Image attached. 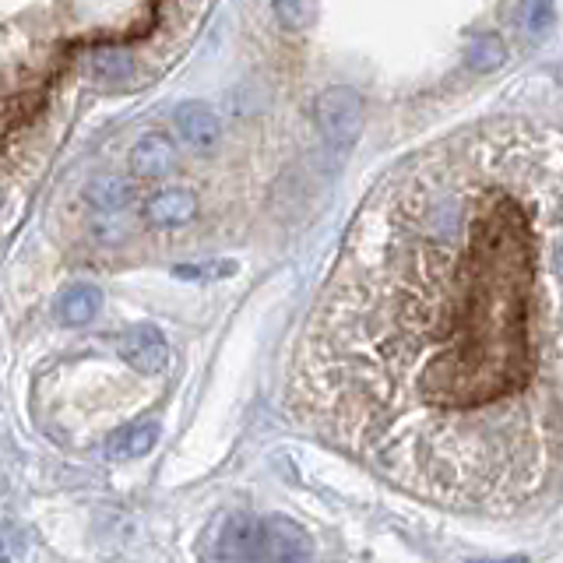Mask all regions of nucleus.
I'll use <instances>...</instances> for the list:
<instances>
[{
  "label": "nucleus",
  "mask_w": 563,
  "mask_h": 563,
  "mask_svg": "<svg viewBox=\"0 0 563 563\" xmlns=\"http://www.w3.org/2000/svg\"><path fill=\"white\" fill-rule=\"evenodd\" d=\"M289 412L426 504L511 514L563 476V166L430 159L356 215Z\"/></svg>",
  "instance_id": "nucleus-1"
},
{
  "label": "nucleus",
  "mask_w": 563,
  "mask_h": 563,
  "mask_svg": "<svg viewBox=\"0 0 563 563\" xmlns=\"http://www.w3.org/2000/svg\"><path fill=\"white\" fill-rule=\"evenodd\" d=\"M314 117L321 134L331 141L335 148H352L363 131V103L352 88H328L321 92L314 106Z\"/></svg>",
  "instance_id": "nucleus-2"
},
{
  "label": "nucleus",
  "mask_w": 563,
  "mask_h": 563,
  "mask_svg": "<svg viewBox=\"0 0 563 563\" xmlns=\"http://www.w3.org/2000/svg\"><path fill=\"white\" fill-rule=\"evenodd\" d=\"M268 549V528L250 514H233L219 532V553L222 563H254Z\"/></svg>",
  "instance_id": "nucleus-3"
},
{
  "label": "nucleus",
  "mask_w": 563,
  "mask_h": 563,
  "mask_svg": "<svg viewBox=\"0 0 563 563\" xmlns=\"http://www.w3.org/2000/svg\"><path fill=\"white\" fill-rule=\"evenodd\" d=\"M117 352L124 356L127 366H134L138 373H148V377L162 373V370H166V363H169L166 338H162V331L152 328V324L127 328L124 335L117 338Z\"/></svg>",
  "instance_id": "nucleus-4"
},
{
  "label": "nucleus",
  "mask_w": 563,
  "mask_h": 563,
  "mask_svg": "<svg viewBox=\"0 0 563 563\" xmlns=\"http://www.w3.org/2000/svg\"><path fill=\"white\" fill-rule=\"evenodd\" d=\"M173 120H176V131H180V138L187 141V145L201 148V152H208V148L219 145L222 124H219V117H215L212 106L183 103L180 110L173 113Z\"/></svg>",
  "instance_id": "nucleus-5"
},
{
  "label": "nucleus",
  "mask_w": 563,
  "mask_h": 563,
  "mask_svg": "<svg viewBox=\"0 0 563 563\" xmlns=\"http://www.w3.org/2000/svg\"><path fill=\"white\" fill-rule=\"evenodd\" d=\"M131 166H134V173L145 176V180H159V176H166L169 169L176 166V148L169 145L166 134L152 131V134H145V138H138Z\"/></svg>",
  "instance_id": "nucleus-6"
},
{
  "label": "nucleus",
  "mask_w": 563,
  "mask_h": 563,
  "mask_svg": "<svg viewBox=\"0 0 563 563\" xmlns=\"http://www.w3.org/2000/svg\"><path fill=\"white\" fill-rule=\"evenodd\" d=\"M194 212H198V201L187 191H162L145 205L148 222H155V226H183L194 219Z\"/></svg>",
  "instance_id": "nucleus-7"
},
{
  "label": "nucleus",
  "mask_w": 563,
  "mask_h": 563,
  "mask_svg": "<svg viewBox=\"0 0 563 563\" xmlns=\"http://www.w3.org/2000/svg\"><path fill=\"white\" fill-rule=\"evenodd\" d=\"M85 198H88V205L96 208V212L117 215L134 201V183L124 180V176H99V180L88 183Z\"/></svg>",
  "instance_id": "nucleus-8"
},
{
  "label": "nucleus",
  "mask_w": 563,
  "mask_h": 563,
  "mask_svg": "<svg viewBox=\"0 0 563 563\" xmlns=\"http://www.w3.org/2000/svg\"><path fill=\"white\" fill-rule=\"evenodd\" d=\"M99 307H103V293H99L96 286H74L60 296L57 317L67 328H81V324H88L99 314Z\"/></svg>",
  "instance_id": "nucleus-9"
},
{
  "label": "nucleus",
  "mask_w": 563,
  "mask_h": 563,
  "mask_svg": "<svg viewBox=\"0 0 563 563\" xmlns=\"http://www.w3.org/2000/svg\"><path fill=\"white\" fill-rule=\"evenodd\" d=\"M155 440H159V426L155 423H134V426H127V430L113 433L106 454H110L113 461H134V458H141V454L152 451Z\"/></svg>",
  "instance_id": "nucleus-10"
},
{
  "label": "nucleus",
  "mask_w": 563,
  "mask_h": 563,
  "mask_svg": "<svg viewBox=\"0 0 563 563\" xmlns=\"http://www.w3.org/2000/svg\"><path fill=\"white\" fill-rule=\"evenodd\" d=\"M268 546L278 553L275 563H303V556H307V539L293 521H271Z\"/></svg>",
  "instance_id": "nucleus-11"
},
{
  "label": "nucleus",
  "mask_w": 563,
  "mask_h": 563,
  "mask_svg": "<svg viewBox=\"0 0 563 563\" xmlns=\"http://www.w3.org/2000/svg\"><path fill=\"white\" fill-rule=\"evenodd\" d=\"M92 74L99 81H110V85H120L134 74V57L124 50H103L92 57Z\"/></svg>",
  "instance_id": "nucleus-12"
},
{
  "label": "nucleus",
  "mask_w": 563,
  "mask_h": 563,
  "mask_svg": "<svg viewBox=\"0 0 563 563\" xmlns=\"http://www.w3.org/2000/svg\"><path fill=\"white\" fill-rule=\"evenodd\" d=\"M468 60H472V67H479V71H497L507 60V50L497 36H479L476 43H472V50H468Z\"/></svg>",
  "instance_id": "nucleus-13"
},
{
  "label": "nucleus",
  "mask_w": 563,
  "mask_h": 563,
  "mask_svg": "<svg viewBox=\"0 0 563 563\" xmlns=\"http://www.w3.org/2000/svg\"><path fill=\"white\" fill-rule=\"evenodd\" d=\"M275 15L286 29L300 32V29H307L310 18H314V0H275Z\"/></svg>",
  "instance_id": "nucleus-14"
},
{
  "label": "nucleus",
  "mask_w": 563,
  "mask_h": 563,
  "mask_svg": "<svg viewBox=\"0 0 563 563\" xmlns=\"http://www.w3.org/2000/svg\"><path fill=\"white\" fill-rule=\"evenodd\" d=\"M236 264L226 261V264H198V268H176V275L180 278H219V275H233Z\"/></svg>",
  "instance_id": "nucleus-15"
},
{
  "label": "nucleus",
  "mask_w": 563,
  "mask_h": 563,
  "mask_svg": "<svg viewBox=\"0 0 563 563\" xmlns=\"http://www.w3.org/2000/svg\"><path fill=\"white\" fill-rule=\"evenodd\" d=\"M549 22H553L549 0H532V4H528V25H532V32H542Z\"/></svg>",
  "instance_id": "nucleus-16"
}]
</instances>
